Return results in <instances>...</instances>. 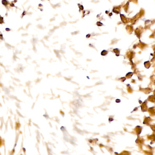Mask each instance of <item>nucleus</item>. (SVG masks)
Wrapping results in <instances>:
<instances>
[{"label":"nucleus","instance_id":"1","mask_svg":"<svg viewBox=\"0 0 155 155\" xmlns=\"http://www.w3.org/2000/svg\"><path fill=\"white\" fill-rule=\"evenodd\" d=\"M2 4L4 5H6L7 4V1L6 0H3L2 1Z\"/></svg>","mask_w":155,"mask_h":155}]
</instances>
